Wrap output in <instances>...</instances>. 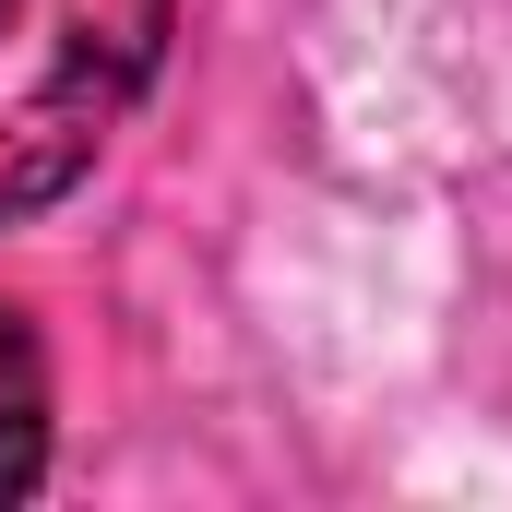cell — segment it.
<instances>
[{
  "mask_svg": "<svg viewBox=\"0 0 512 512\" xmlns=\"http://www.w3.org/2000/svg\"><path fill=\"white\" fill-rule=\"evenodd\" d=\"M179 0H0V227L72 203L131 131Z\"/></svg>",
  "mask_w": 512,
  "mask_h": 512,
  "instance_id": "1",
  "label": "cell"
},
{
  "mask_svg": "<svg viewBox=\"0 0 512 512\" xmlns=\"http://www.w3.org/2000/svg\"><path fill=\"white\" fill-rule=\"evenodd\" d=\"M48 489V393H0V512Z\"/></svg>",
  "mask_w": 512,
  "mask_h": 512,
  "instance_id": "2",
  "label": "cell"
},
{
  "mask_svg": "<svg viewBox=\"0 0 512 512\" xmlns=\"http://www.w3.org/2000/svg\"><path fill=\"white\" fill-rule=\"evenodd\" d=\"M0 393H48V370H36V322H24V310H0Z\"/></svg>",
  "mask_w": 512,
  "mask_h": 512,
  "instance_id": "3",
  "label": "cell"
}]
</instances>
